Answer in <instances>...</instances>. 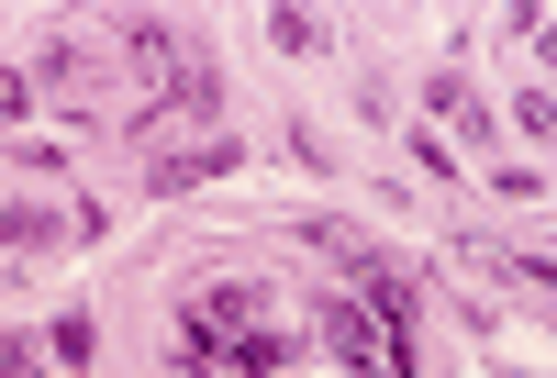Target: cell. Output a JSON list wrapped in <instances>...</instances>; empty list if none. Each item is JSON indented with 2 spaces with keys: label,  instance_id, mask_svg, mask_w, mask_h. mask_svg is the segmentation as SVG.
<instances>
[{
  "label": "cell",
  "instance_id": "obj_1",
  "mask_svg": "<svg viewBox=\"0 0 557 378\" xmlns=\"http://www.w3.org/2000/svg\"><path fill=\"white\" fill-rule=\"evenodd\" d=\"M45 356H57V367H89V356H101V335H89V312H67L57 335H45Z\"/></svg>",
  "mask_w": 557,
  "mask_h": 378
}]
</instances>
